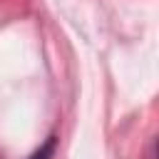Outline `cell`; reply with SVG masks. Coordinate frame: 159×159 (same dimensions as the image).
<instances>
[{
    "label": "cell",
    "mask_w": 159,
    "mask_h": 159,
    "mask_svg": "<svg viewBox=\"0 0 159 159\" xmlns=\"http://www.w3.org/2000/svg\"><path fill=\"white\" fill-rule=\"evenodd\" d=\"M52 149H55V139L50 137V139H47V144H45L42 149H37V152H35V154H32L30 159H50V154H52Z\"/></svg>",
    "instance_id": "6da1fadb"
}]
</instances>
